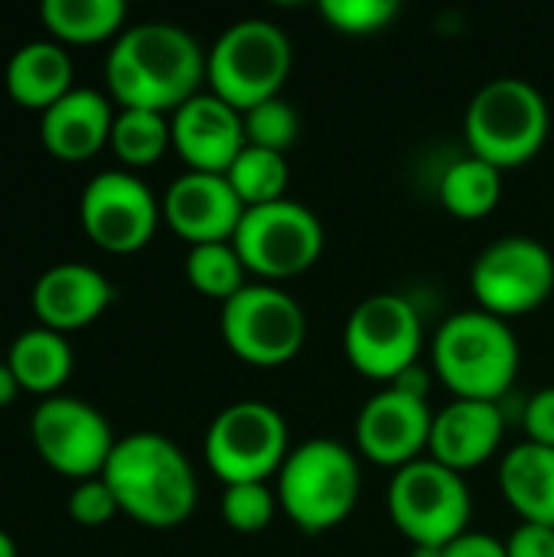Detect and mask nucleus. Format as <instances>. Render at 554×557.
Returning <instances> with one entry per match:
<instances>
[{
    "label": "nucleus",
    "mask_w": 554,
    "mask_h": 557,
    "mask_svg": "<svg viewBox=\"0 0 554 557\" xmlns=\"http://www.w3.org/2000/svg\"><path fill=\"white\" fill-rule=\"evenodd\" d=\"M104 78L121 108L167 114L199 95L206 52L176 23H137L114 39L104 59Z\"/></svg>",
    "instance_id": "obj_1"
},
{
    "label": "nucleus",
    "mask_w": 554,
    "mask_h": 557,
    "mask_svg": "<svg viewBox=\"0 0 554 557\" xmlns=\"http://www.w3.org/2000/svg\"><path fill=\"white\" fill-rule=\"evenodd\" d=\"M124 516L147 529L183 525L199 499V483L189 457L163 434H127L101 473Z\"/></svg>",
    "instance_id": "obj_2"
},
{
    "label": "nucleus",
    "mask_w": 554,
    "mask_h": 557,
    "mask_svg": "<svg viewBox=\"0 0 554 557\" xmlns=\"http://www.w3.org/2000/svg\"><path fill=\"white\" fill-rule=\"evenodd\" d=\"M431 366L454 398L500 405L519 375V339L506 320L480 307L457 310L434 333Z\"/></svg>",
    "instance_id": "obj_3"
},
{
    "label": "nucleus",
    "mask_w": 554,
    "mask_h": 557,
    "mask_svg": "<svg viewBox=\"0 0 554 557\" xmlns=\"http://www.w3.org/2000/svg\"><path fill=\"white\" fill-rule=\"evenodd\" d=\"M359 490V460L333 437H310L291 447L274 486L281 512L307 535L340 529L353 516Z\"/></svg>",
    "instance_id": "obj_4"
},
{
    "label": "nucleus",
    "mask_w": 554,
    "mask_h": 557,
    "mask_svg": "<svg viewBox=\"0 0 554 557\" xmlns=\"http://www.w3.org/2000/svg\"><path fill=\"white\" fill-rule=\"evenodd\" d=\"M549 127L552 111L545 95L516 75L487 82L464 114L470 153L493 163L496 170L529 163L545 147Z\"/></svg>",
    "instance_id": "obj_5"
},
{
    "label": "nucleus",
    "mask_w": 554,
    "mask_h": 557,
    "mask_svg": "<svg viewBox=\"0 0 554 557\" xmlns=\"http://www.w3.org/2000/svg\"><path fill=\"white\" fill-rule=\"evenodd\" d=\"M294 65V46L287 33L271 20H238L232 23L206 52V78L212 95H219L235 111H251L271 98H281V88Z\"/></svg>",
    "instance_id": "obj_6"
},
{
    "label": "nucleus",
    "mask_w": 554,
    "mask_h": 557,
    "mask_svg": "<svg viewBox=\"0 0 554 557\" xmlns=\"http://www.w3.org/2000/svg\"><path fill=\"white\" fill-rule=\"evenodd\" d=\"M389 516L392 525L415 545H451L467 532L473 516V499L464 473L421 457L395 470L389 483Z\"/></svg>",
    "instance_id": "obj_7"
},
{
    "label": "nucleus",
    "mask_w": 554,
    "mask_h": 557,
    "mask_svg": "<svg viewBox=\"0 0 554 557\" xmlns=\"http://www.w3.org/2000/svg\"><path fill=\"white\" fill-rule=\"evenodd\" d=\"M291 454L287 424L264 401H235L222 408L206 431V463L225 483H268Z\"/></svg>",
    "instance_id": "obj_8"
},
{
    "label": "nucleus",
    "mask_w": 554,
    "mask_h": 557,
    "mask_svg": "<svg viewBox=\"0 0 554 557\" xmlns=\"http://www.w3.org/2000/svg\"><path fill=\"white\" fill-rule=\"evenodd\" d=\"M320 219L294 199L245 209L232 238L242 264L264 281H287L310 271L323 255Z\"/></svg>",
    "instance_id": "obj_9"
},
{
    "label": "nucleus",
    "mask_w": 554,
    "mask_h": 557,
    "mask_svg": "<svg viewBox=\"0 0 554 557\" xmlns=\"http://www.w3.org/2000/svg\"><path fill=\"white\" fill-rule=\"evenodd\" d=\"M222 339L248 366L291 362L307 339L304 307L274 284H248L222 304Z\"/></svg>",
    "instance_id": "obj_10"
},
{
    "label": "nucleus",
    "mask_w": 554,
    "mask_h": 557,
    "mask_svg": "<svg viewBox=\"0 0 554 557\" xmlns=\"http://www.w3.org/2000/svg\"><path fill=\"white\" fill-rule=\"evenodd\" d=\"M470 290L480 310L506 323L526 317L554 294V255L529 235L496 238L473 261Z\"/></svg>",
    "instance_id": "obj_11"
},
{
    "label": "nucleus",
    "mask_w": 554,
    "mask_h": 557,
    "mask_svg": "<svg viewBox=\"0 0 554 557\" xmlns=\"http://www.w3.org/2000/svg\"><path fill=\"white\" fill-rule=\"evenodd\" d=\"M424 326L415 304L402 294H372L346 320L343 349L349 366L372 382H395L418 366Z\"/></svg>",
    "instance_id": "obj_12"
},
{
    "label": "nucleus",
    "mask_w": 554,
    "mask_h": 557,
    "mask_svg": "<svg viewBox=\"0 0 554 557\" xmlns=\"http://www.w3.org/2000/svg\"><path fill=\"white\" fill-rule=\"evenodd\" d=\"M29 437L49 470L78 483L101 476L118 444L108 418L88 401L69 395L39 401L29 421Z\"/></svg>",
    "instance_id": "obj_13"
},
{
    "label": "nucleus",
    "mask_w": 554,
    "mask_h": 557,
    "mask_svg": "<svg viewBox=\"0 0 554 557\" xmlns=\"http://www.w3.org/2000/svg\"><path fill=\"white\" fill-rule=\"evenodd\" d=\"M160 215L163 209L150 186L127 170H104L91 176L78 199V219L88 242L111 255L140 251L153 238Z\"/></svg>",
    "instance_id": "obj_14"
},
{
    "label": "nucleus",
    "mask_w": 554,
    "mask_h": 557,
    "mask_svg": "<svg viewBox=\"0 0 554 557\" xmlns=\"http://www.w3.org/2000/svg\"><path fill=\"white\" fill-rule=\"evenodd\" d=\"M431 424L434 411L424 398L405 395L389 385L362 405L356 418V447L372 463L402 470L421 460V454L428 450Z\"/></svg>",
    "instance_id": "obj_15"
},
{
    "label": "nucleus",
    "mask_w": 554,
    "mask_h": 557,
    "mask_svg": "<svg viewBox=\"0 0 554 557\" xmlns=\"http://www.w3.org/2000/svg\"><path fill=\"white\" fill-rule=\"evenodd\" d=\"M173 150L193 173H229L238 153L248 147L245 117L212 91L193 95L170 121Z\"/></svg>",
    "instance_id": "obj_16"
},
{
    "label": "nucleus",
    "mask_w": 554,
    "mask_h": 557,
    "mask_svg": "<svg viewBox=\"0 0 554 557\" xmlns=\"http://www.w3.org/2000/svg\"><path fill=\"white\" fill-rule=\"evenodd\" d=\"M160 209L167 225L183 242H189V248L232 242L245 215L242 199L235 196L232 183L222 173H193V170H186L170 183Z\"/></svg>",
    "instance_id": "obj_17"
},
{
    "label": "nucleus",
    "mask_w": 554,
    "mask_h": 557,
    "mask_svg": "<svg viewBox=\"0 0 554 557\" xmlns=\"http://www.w3.org/2000/svg\"><path fill=\"white\" fill-rule=\"evenodd\" d=\"M111 300H114L111 281L98 268L78 261H62L46 268L29 294L39 326L56 330L62 336L95 323L111 307Z\"/></svg>",
    "instance_id": "obj_18"
},
{
    "label": "nucleus",
    "mask_w": 554,
    "mask_h": 557,
    "mask_svg": "<svg viewBox=\"0 0 554 557\" xmlns=\"http://www.w3.org/2000/svg\"><path fill=\"white\" fill-rule=\"evenodd\" d=\"M503 434H506V421L500 405L454 398L447 408L434 414L428 454L447 470L467 473L483 467L500 450Z\"/></svg>",
    "instance_id": "obj_19"
},
{
    "label": "nucleus",
    "mask_w": 554,
    "mask_h": 557,
    "mask_svg": "<svg viewBox=\"0 0 554 557\" xmlns=\"http://www.w3.org/2000/svg\"><path fill=\"white\" fill-rule=\"evenodd\" d=\"M111 101L95 88H72L49 111H42L39 137L56 160L82 163L91 160L104 144H111Z\"/></svg>",
    "instance_id": "obj_20"
},
{
    "label": "nucleus",
    "mask_w": 554,
    "mask_h": 557,
    "mask_svg": "<svg viewBox=\"0 0 554 557\" xmlns=\"http://www.w3.org/2000/svg\"><path fill=\"white\" fill-rule=\"evenodd\" d=\"M72 75H75L72 55L59 42L33 39L7 59L3 85L20 108L42 114L75 88Z\"/></svg>",
    "instance_id": "obj_21"
},
{
    "label": "nucleus",
    "mask_w": 554,
    "mask_h": 557,
    "mask_svg": "<svg viewBox=\"0 0 554 557\" xmlns=\"http://www.w3.org/2000/svg\"><path fill=\"white\" fill-rule=\"evenodd\" d=\"M500 490L522 522L554 529V447L516 444L500 463Z\"/></svg>",
    "instance_id": "obj_22"
},
{
    "label": "nucleus",
    "mask_w": 554,
    "mask_h": 557,
    "mask_svg": "<svg viewBox=\"0 0 554 557\" xmlns=\"http://www.w3.org/2000/svg\"><path fill=\"white\" fill-rule=\"evenodd\" d=\"M72 362L75 356H72L69 339L46 326H33L20 333L7 356V366L13 369L20 388L33 395H46V398H52L69 382Z\"/></svg>",
    "instance_id": "obj_23"
},
{
    "label": "nucleus",
    "mask_w": 554,
    "mask_h": 557,
    "mask_svg": "<svg viewBox=\"0 0 554 557\" xmlns=\"http://www.w3.org/2000/svg\"><path fill=\"white\" fill-rule=\"evenodd\" d=\"M39 16L56 39L88 46L124 33L127 7L124 0H42Z\"/></svg>",
    "instance_id": "obj_24"
},
{
    "label": "nucleus",
    "mask_w": 554,
    "mask_h": 557,
    "mask_svg": "<svg viewBox=\"0 0 554 557\" xmlns=\"http://www.w3.org/2000/svg\"><path fill=\"white\" fill-rule=\"evenodd\" d=\"M503 199V170L480 157H464L441 176V202L451 215L477 222L487 219Z\"/></svg>",
    "instance_id": "obj_25"
},
{
    "label": "nucleus",
    "mask_w": 554,
    "mask_h": 557,
    "mask_svg": "<svg viewBox=\"0 0 554 557\" xmlns=\"http://www.w3.org/2000/svg\"><path fill=\"white\" fill-rule=\"evenodd\" d=\"M225 180L232 183L242 206L255 209V206H271V202L287 199L284 193H287V183H291V166H287L284 153L248 144L238 153V160L229 166Z\"/></svg>",
    "instance_id": "obj_26"
},
{
    "label": "nucleus",
    "mask_w": 554,
    "mask_h": 557,
    "mask_svg": "<svg viewBox=\"0 0 554 557\" xmlns=\"http://www.w3.org/2000/svg\"><path fill=\"white\" fill-rule=\"evenodd\" d=\"M167 147H173V131L167 114L144 108H121L111 127V150L124 166H153Z\"/></svg>",
    "instance_id": "obj_27"
},
{
    "label": "nucleus",
    "mask_w": 554,
    "mask_h": 557,
    "mask_svg": "<svg viewBox=\"0 0 554 557\" xmlns=\"http://www.w3.org/2000/svg\"><path fill=\"white\" fill-rule=\"evenodd\" d=\"M248 268L242 264L238 251L232 242H212V245H196L186 255V281L212 300L229 304L245 284Z\"/></svg>",
    "instance_id": "obj_28"
},
{
    "label": "nucleus",
    "mask_w": 554,
    "mask_h": 557,
    "mask_svg": "<svg viewBox=\"0 0 554 557\" xmlns=\"http://www.w3.org/2000/svg\"><path fill=\"white\" fill-rule=\"evenodd\" d=\"M278 509H281L278 493L268 483H238V486H225L222 493V519L238 535L264 532L274 522Z\"/></svg>",
    "instance_id": "obj_29"
},
{
    "label": "nucleus",
    "mask_w": 554,
    "mask_h": 557,
    "mask_svg": "<svg viewBox=\"0 0 554 557\" xmlns=\"http://www.w3.org/2000/svg\"><path fill=\"white\" fill-rule=\"evenodd\" d=\"M242 117H245V140L251 147H264V150H278V153H284L297 140V131H300L297 111L284 98L255 104Z\"/></svg>",
    "instance_id": "obj_30"
},
{
    "label": "nucleus",
    "mask_w": 554,
    "mask_h": 557,
    "mask_svg": "<svg viewBox=\"0 0 554 557\" xmlns=\"http://www.w3.org/2000/svg\"><path fill=\"white\" fill-rule=\"evenodd\" d=\"M323 20L349 36H366L385 29L398 16L395 0H323L320 3Z\"/></svg>",
    "instance_id": "obj_31"
},
{
    "label": "nucleus",
    "mask_w": 554,
    "mask_h": 557,
    "mask_svg": "<svg viewBox=\"0 0 554 557\" xmlns=\"http://www.w3.org/2000/svg\"><path fill=\"white\" fill-rule=\"evenodd\" d=\"M118 512H121V506H118L111 486H108L101 476L82 480V483L72 490V496H69V516H72L82 529H101V525H108Z\"/></svg>",
    "instance_id": "obj_32"
},
{
    "label": "nucleus",
    "mask_w": 554,
    "mask_h": 557,
    "mask_svg": "<svg viewBox=\"0 0 554 557\" xmlns=\"http://www.w3.org/2000/svg\"><path fill=\"white\" fill-rule=\"evenodd\" d=\"M522 424H526V434H529L532 444L554 447V385L539 388L529 398L526 414H522Z\"/></svg>",
    "instance_id": "obj_33"
},
{
    "label": "nucleus",
    "mask_w": 554,
    "mask_h": 557,
    "mask_svg": "<svg viewBox=\"0 0 554 557\" xmlns=\"http://www.w3.org/2000/svg\"><path fill=\"white\" fill-rule=\"evenodd\" d=\"M506 555L509 557H554V529L549 525H535V522H522L509 542H506Z\"/></svg>",
    "instance_id": "obj_34"
},
{
    "label": "nucleus",
    "mask_w": 554,
    "mask_h": 557,
    "mask_svg": "<svg viewBox=\"0 0 554 557\" xmlns=\"http://www.w3.org/2000/svg\"><path fill=\"white\" fill-rule=\"evenodd\" d=\"M444 557H509L506 542L487 532H464L451 545H444Z\"/></svg>",
    "instance_id": "obj_35"
},
{
    "label": "nucleus",
    "mask_w": 554,
    "mask_h": 557,
    "mask_svg": "<svg viewBox=\"0 0 554 557\" xmlns=\"http://www.w3.org/2000/svg\"><path fill=\"white\" fill-rule=\"evenodd\" d=\"M392 388H398V392H405V395H415V398H424V401H428V392H431V375H428V369H421V366H411L408 372H402V375L392 382Z\"/></svg>",
    "instance_id": "obj_36"
},
{
    "label": "nucleus",
    "mask_w": 554,
    "mask_h": 557,
    "mask_svg": "<svg viewBox=\"0 0 554 557\" xmlns=\"http://www.w3.org/2000/svg\"><path fill=\"white\" fill-rule=\"evenodd\" d=\"M16 392H20V382H16V375H13V369H10L7 362H0V408L10 405V401L16 398Z\"/></svg>",
    "instance_id": "obj_37"
},
{
    "label": "nucleus",
    "mask_w": 554,
    "mask_h": 557,
    "mask_svg": "<svg viewBox=\"0 0 554 557\" xmlns=\"http://www.w3.org/2000/svg\"><path fill=\"white\" fill-rule=\"evenodd\" d=\"M0 557H20L16 555V542L0 529Z\"/></svg>",
    "instance_id": "obj_38"
},
{
    "label": "nucleus",
    "mask_w": 554,
    "mask_h": 557,
    "mask_svg": "<svg viewBox=\"0 0 554 557\" xmlns=\"http://www.w3.org/2000/svg\"><path fill=\"white\" fill-rule=\"evenodd\" d=\"M411 557H444V548H438V545H415Z\"/></svg>",
    "instance_id": "obj_39"
}]
</instances>
